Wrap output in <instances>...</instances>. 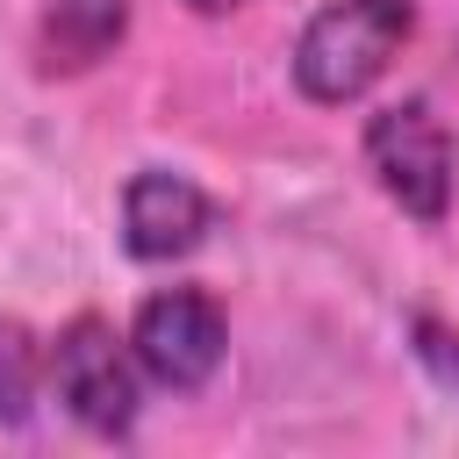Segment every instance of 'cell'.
Masks as SVG:
<instances>
[{"instance_id":"cell-2","label":"cell","mask_w":459,"mask_h":459,"mask_svg":"<svg viewBox=\"0 0 459 459\" xmlns=\"http://www.w3.org/2000/svg\"><path fill=\"white\" fill-rule=\"evenodd\" d=\"M366 165L380 179V194L416 215V222H445L452 208V179H459V151L452 129L430 115V100H394L366 122Z\"/></svg>"},{"instance_id":"cell-5","label":"cell","mask_w":459,"mask_h":459,"mask_svg":"<svg viewBox=\"0 0 459 459\" xmlns=\"http://www.w3.org/2000/svg\"><path fill=\"white\" fill-rule=\"evenodd\" d=\"M208 194L179 172H136L122 186V244L129 258L158 265V258H186L201 237H208Z\"/></svg>"},{"instance_id":"cell-7","label":"cell","mask_w":459,"mask_h":459,"mask_svg":"<svg viewBox=\"0 0 459 459\" xmlns=\"http://www.w3.org/2000/svg\"><path fill=\"white\" fill-rule=\"evenodd\" d=\"M50 373V351L29 337V323H0V423H29L36 416V387Z\"/></svg>"},{"instance_id":"cell-1","label":"cell","mask_w":459,"mask_h":459,"mask_svg":"<svg viewBox=\"0 0 459 459\" xmlns=\"http://www.w3.org/2000/svg\"><path fill=\"white\" fill-rule=\"evenodd\" d=\"M409 29H416L409 0H330L294 43V86L316 108H344V100L373 93L380 72L402 57Z\"/></svg>"},{"instance_id":"cell-8","label":"cell","mask_w":459,"mask_h":459,"mask_svg":"<svg viewBox=\"0 0 459 459\" xmlns=\"http://www.w3.org/2000/svg\"><path fill=\"white\" fill-rule=\"evenodd\" d=\"M409 337H416V359H423L445 387H459V330H445V323L416 316V323H409Z\"/></svg>"},{"instance_id":"cell-4","label":"cell","mask_w":459,"mask_h":459,"mask_svg":"<svg viewBox=\"0 0 459 459\" xmlns=\"http://www.w3.org/2000/svg\"><path fill=\"white\" fill-rule=\"evenodd\" d=\"M50 380H57V402L93 430V437H129L136 423V373H129V351L122 337L100 323V316H72L50 344Z\"/></svg>"},{"instance_id":"cell-9","label":"cell","mask_w":459,"mask_h":459,"mask_svg":"<svg viewBox=\"0 0 459 459\" xmlns=\"http://www.w3.org/2000/svg\"><path fill=\"white\" fill-rule=\"evenodd\" d=\"M186 7H201V14H230V7H244V0H186Z\"/></svg>"},{"instance_id":"cell-6","label":"cell","mask_w":459,"mask_h":459,"mask_svg":"<svg viewBox=\"0 0 459 459\" xmlns=\"http://www.w3.org/2000/svg\"><path fill=\"white\" fill-rule=\"evenodd\" d=\"M122 36H129V0H50L36 29V65L50 79L93 72L100 57H115Z\"/></svg>"},{"instance_id":"cell-3","label":"cell","mask_w":459,"mask_h":459,"mask_svg":"<svg viewBox=\"0 0 459 459\" xmlns=\"http://www.w3.org/2000/svg\"><path fill=\"white\" fill-rule=\"evenodd\" d=\"M129 351H136V366H143L151 380H165V387H179V394L208 387L215 366H222V351H230L222 301L201 294V287H158V294L136 308V323H129Z\"/></svg>"}]
</instances>
